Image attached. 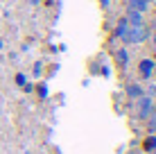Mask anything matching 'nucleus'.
Segmentation results:
<instances>
[{"label": "nucleus", "instance_id": "nucleus-1", "mask_svg": "<svg viewBox=\"0 0 156 154\" xmlns=\"http://www.w3.org/2000/svg\"><path fill=\"white\" fill-rule=\"evenodd\" d=\"M152 39V30H149V25H136V27H131L129 25L125 36H122V41H125L127 45H140L145 41Z\"/></svg>", "mask_w": 156, "mask_h": 154}, {"label": "nucleus", "instance_id": "nucleus-2", "mask_svg": "<svg viewBox=\"0 0 156 154\" xmlns=\"http://www.w3.org/2000/svg\"><path fill=\"white\" fill-rule=\"evenodd\" d=\"M136 111H138V118L140 120H147L149 113L154 111V100L147 98V95H140V98L136 100Z\"/></svg>", "mask_w": 156, "mask_h": 154}, {"label": "nucleus", "instance_id": "nucleus-3", "mask_svg": "<svg viewBox=\"0 0 156 154\" xmlns=\"http://www.w3.org/2000/svg\"><path fill=\"white\" fill-rule=\"evenodd\" d=\"M154 70H156V61L154 59H149V57H145V59H140V63H138V73H140V77L143 79H152L154 75Z\"/></svg>", "mask_w": 156, "mask_h": 154}, {"label": "nucleus", "instance_id": "nucleus-4", "mask_svg": "<svg viewBox=\"0 0 156 154\" xmlns=\"http://www.w3.org/2000/svg\"><path fill=\"white\" fill-rule=\"evenodd\" d=\"M125 18H127V23L131 25V27H136V25H145V14L136 12V9H127Z\"/></svg>", "mask_w": 156, "mask_h": 154}, {"label": "nucleus", "instance_id": "nucleus-5", "mask_svg": "<svg viewBox=\"0 0 156 154\" xmlns=\"http://www.w3.org/2000/svg\"><path fill=\"white\" fill-rule=\"evenodd\" d=\"M127 9H136V12L145 14L149 9V0H127Z\"/></svg>", "mask_w": 156, "mask_h": 154}, {"label": "nucleus", "instance_id": "nucleus-6", "mask_svg": "<svg viewBox=\"0 0 156 154\" xmlns=\"http://www.w3.org/2000/svg\"><path fill=\"white\" fill-rule=\"evenodd\" d=\"M140 95H145V88L140 84H127V98L129 100H138Z\"/></svg>", "mask_w": 156, "mask_h": 154}, {"label": "nucleus", "instance_id": "nucleus-7", "mask_svg": "<svg viewBox=\"0 0 156 154\" xmlns=\"http://www.w3.org/2000/svg\"><path fill=\"white\" fill-rule=\"evenodd\" d=\"M115 61H118L120 68H127V63H129V50L127 48H120V50L115 52Z\"/></svg>", "mask_w": 156, "mask_h": 154}, {"label": "nucleus", "instance_id": "nucleus-8", "mask_svg": "<svg viewBox=\"0 0 156 154\" xmlns=\"http://www.w3.org/2000/svg\"><path fill=\"white\" fill-rule=\"evenodd\" d=\"M143 150L145 152H156V134H147L143 138Z\"/></svg>", "mask_w": 156, "mask_h": 154}, {"label": "nucleus", "instance_id": "nucleus-9", "mask_svg": "<svg viewBox=\"0 0 156 154\" xmlns=\"http://www.w3.org/2000/svg\"><path fill=\"white\" fill-rule=\"evenodd\" d=\"M127 27H129L127 18H120V20H118V25H115V36H118V39H122V36H125Z\"/></svg>", "mask_w": 156, "mask_h": 154}, {"label": "nucleus", "instance_id": "nucleus-10", "mask_svg": "<svg viewBox=\"0 0 156 154\" xmlns=\"http://www.w3.org/2000/svg\"><path fill=\"white\" fill-rule=\"evenodd\" d=\"M145 123H147V134H156V109L149 113V118Z\"/></svg>", "mask_w": 156, "mask_h": 154}, {"label": "nucleus", "instance_id": "nucleus-11", "mask_svg": "<svg viewBox=\"0 0 156 154\" xmlns=\"http://www.w3.org/2000/svg\"><path fill=\"white\" fill-rule=\"evenodd\" d=\"M145 95H147V98H152V100H156V84H147Z\"/></svg>", "mask_w": 156, "mask_h": 154}, {"label": "nucleus", "instance_id": "nucleus-12", "mask_svg": "<svg viewBox=\"0 0 156 154\" xmlns=\"http://www.w3.org/2000/svg\"><path fill=\"white\" fill-rule=\"evenodd\" d=\"M16 84H18V86H25V84H27V82H25V75L18 73V75H16Z\"/></svg>", "mask_w": 156, "mask_h": 154}, {"label": "nucleus", "instance_id": "nucleus-13", "mask_svg": "<svg viewBox=\"0 0 156 154\" xmlns=\"http://www.w3.org/2000/svg\"><path fill=\"white\" fill-rule=\"evenodd\" d=\"M39 93H41V98H48V88H45V86H43V84H41V86H39Z\"/></svg>", "mask_w": 156, "mask_h": 154}, {"label": "nucleus", "instance_id": "nucleus-14", "mask_svg": "<svg viewBox=\"0 0 156 154\" xmlns=\"http://www.w3.org/2000/svg\"><path fill=\"white\" fill-rule=\"evenodd\" d=\"M41 70H43V68H41V63H36V66H34V75L39 77V75H41Z\"/></svg>", "mask_w": 156, "mask_h": 154}, {"label": "nucleus", "instance_id": "nucleus-15", "mask_svg": "<svg viewBox=\"0 0 156 154\" xmlns=\"http://www.w3.org/2000/svg\"><path fill=\"white\" fill-rule=\"evenodd\" d=\"M149 30H152V34H156V18L152 20V23H149Z\"/></svg>", "mask_w": 156, "mask_h": 154}, {"label": "nucleus", "instance_id": "nucleus-16", "mask_svg": "<svg viewBox=\"0 0 156 154\" xmlns=\"http://www.w3.org/2000/svg\"><path fill=\"white\" fill-rule=\"evenodd\" d=\"M100 2H102V7H109V2H111V0H100Z\"/></svg>", "mask_w": 156, "mask_h": 154}, {"label": "nucleus", "instance_id": "nucleus-17", "mask_svg": "<svg viewBox=\"0 0 156 154\" xmlns=\"http://www.w3.org/2000/svg\"><path fill=\"white\" fill-rule=\"evenodd\" d=\"M152 43H154V52H156V34H152Z\"/></svg>", "mask_w": 156, "mask_h": 154}, {"label": "nucleus", "instance_id": "nucleus-18", "mask_svg": "<svg viewBox=\"0 0 156 154\" xmlns=\"http://www.w3.org/2000/svg\"><path fill=\"white\" fill-rule=\"evenodd\" d=\"M152 154H156V152H152Z\"/></svg>", "mask_w": 156, "mask_h": 154}]
</instances>
